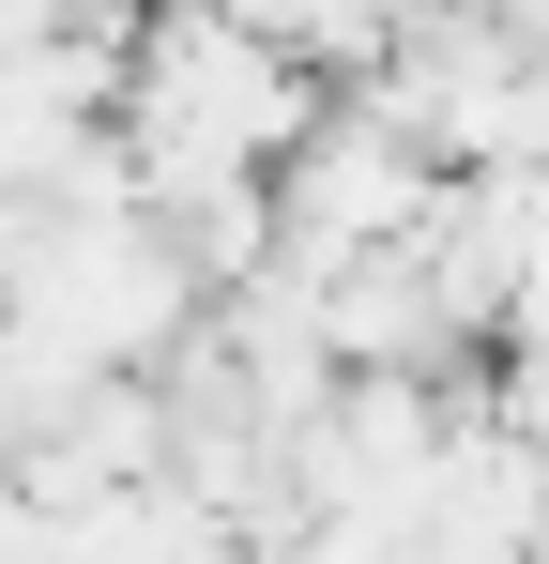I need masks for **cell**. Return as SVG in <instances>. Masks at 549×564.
Returning a JSON list of instances; mask_svg holds the SVG:
<instances>
[{
    "instance_id": "cell-1",
    "label": "cell",
    "mask_w": 549,
    "mask_h": 564,
    "mask_svg": "<svg viewBox=\"0 0 549 564\" xmlns=\"http://www.w3.org/2000/svg\"><path fill=\"white\" fill-rule=\"evenodd\" d=\"M443 214V169L412 138H381L366 107H321L305 153L274 169V229H290V275H336V260H381Z\"/></svg>"
}]
</instances>
